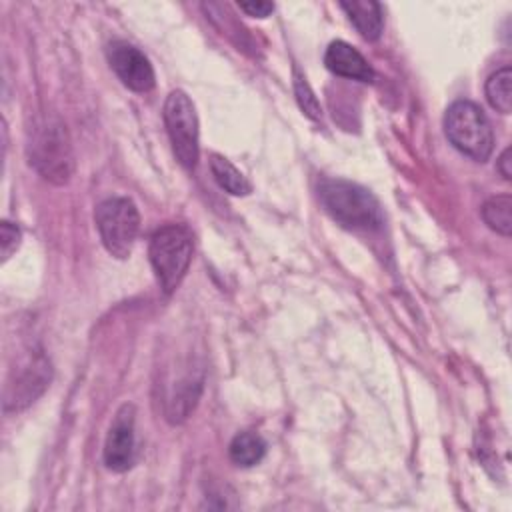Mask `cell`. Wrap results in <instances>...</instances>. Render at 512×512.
Listing matches in <instances>:
<instances>
[{"label": "cell", "instance_id": "obj_1", "mask_svg": "<svg viewBox=\"0 0 512 512\" xmlns=\"http://www.w3.org/2000/svg\"><path fill=\"white\" fill-rule=\"evenodd\" d=\"M318 198L326 212L344 228L370 232L378 230L384 222L380 202L360 184L340 178H322L318 182Z\"/></svg>", "mask_w": 512, "mask_h": 512}, {"label": "cell", "instance_id": "obj_2", "mask_svg": "<svg viewBox=\"0 0 512 512\" xmlns=\"http://www.w3.org/2000/svg\"><path fill=\"white\" fill-rule=\"evenodd\" d=\"M192 232L184 224L158 228L148 246V258L164 294H172L188 272L192 260Z\"/></svg>", "mask_w": 512, "mask_h": 512}, {"label": "cell", "instance_id": "obj_3", "mask_svg": "<svg viewBox=\"0 0 512 512\" xmlns=\"http://www.w3.org/2000/svg\"><path fill=\"white\" fill-rule=\"evenodd\" d=\"M444 132L462 154L484 162L492 154L494 134L482 108L468 100H456L444 114Z\"/></svg>", "mask_w": 512, "mask_h": 512}, {"label": "cell", "instance_id": "obj_4", "mask_svg": "<svg viewBox=\"0 0 512 512\" xmlns=\"http://www.w3.org/2000/svg\"><path fill=\"white\" fill-rule=\"evenodd\" d=\"M100 240L114 258H128L140 230V214L130 198L114 196L102 200L94 210Z\"/></svg>", "mask_w": 512, "mask_h": 512}, {"label": "cell", "instance_id": "obj_5", "mask_svg": "<svg viewBox=\"0 0 512 512\" xmlns=\"http://www.w3.org/2000/svg\"><path fill=\"white\" fill-rule=\"evenodd\" d=\"M30 164L50 182L66 184L70 180L74 160L66 130L60 122L48 120L40 124L30 140Z\"/></svg>", "mask_w": 512, "mask_h": 512}, {"label": "cell", "instance_id": "obj_6", "mask_svg": "<svg viewBox=\"0 0 512 512\" xmlns=\"http://www.w3.org/2000/svg\"><path fill=\"white\" fill-rule=\"evenodd\" d=\"M164 122L176 160L186 170H194L200 156L198 116L190 96L184 90H172L168 94L164 102Z\"/></svg>", "mask_w": 512, "mask_h": 512}, {"label": "cell", "instance_id": "obj_7", "mask_svg": "<svg viewBox=\"0 0 512 512\" xmlns=\"http://www.w3.org/2000/svg\"><path fill=\"white\" fill-rule=\"evenodd\" d=\"M110 68L134 92H148L154 88V68L150 60L136 46L116 40L106 50Z\"/></svg>", "mask_w": 512, "mask_h": 512}, {"label": "cell", "instance_id": "obj_8", "mask_svg": "<svg viewBox=\"0 0 512 512\" xmlns=\"http://www.w3.org/2000/svg\"><path fill=\"white\" fill-rule=\"evenodd\" d=\"M134 462V406L124 404L116 412L104 442V464L114 472H124Z\"/></svg>", "mask_w": 512, "mask_h": 512}, {"label": "cell", "instance_id": "obj_9", "mask_svg": "<svg viewBox=\"0 0 512 512\" xmlns=\"http://www.w3.org/2000/svg\"><path fill=\"white\" fill-rule=\"evenodd\" d=\"M50 382V364L44 358H36L24 366V370L6 384L4 410H20L34 402Z\"/></svg>", "mask_w": 512, "mask_h": 512}, {"label": "cell", "instance_id": "obj_10", "mask_svg": "<svg viewBox=\"0 0 512 512\" xmlns=\"http://www.w3.org/2000/svg\"><path fill=\"white\" fill-rule=\"evenodd\" d=\"M324 64L330 72L342 78L360 80V82H372L374 78V72L366 62V58L344 40H334L328 44L324 54Z\"/></svg>", "mask_w": 512, "mask_h": 512}, {"label": "cell", "instance_id": "obj_11", "mask_svg": "<svg viewBox=\"0 0 512 512\" xmlns=\"http://www.w3.org/2000/svg\"><path fill=\"white\" fill-rule=\"evenodd\" d=\"M340 8L346 12L348 20L366 40H378L384 28L382 6L374 0H352L340 2Z\"/></svg>", "mask_w": 512, "mask_h": 512}, {"label": "cell", "instance_id": "obj_12", "mask_svg": "<svg viewBox=\"0 0 512 512\" xmlns=\"http://www.w3.org/2000/svg\"><path fill=\"white\" fill-rule=\"evenodd\" d=\"M210 172H212L214 180L218 182V186L232 196H246L252 190V186L244 178V174L228 158H224L220 154L210 156Z\"/></svg>", "mask_w": 512, "mask_h": 512}, {"label": "cell", "instance_id": "obj_13", "mask_svg": "<svg viewBox=\"0 0 512 512\" xmlns=\"http://www.w3.org/2000/svg\"><path fill=\"white\" fill-rule=\"evenodd\" d=\"M228 454H230V460L234 464L248 468V466L258 464L264 458L266 442L256 432H240L232 438Z\"/></svg>", "mask_w": 512, "mask_h": 512}, {"label": "cell", "instance_id": "obj_14", "mask_svg": "<svg viewBox=\"0 0 512 512\" xmlns=\"http://www.w3.org/2000/svg\"><path fill=\"white\" fill-rule=\"evenodd\" d=\"M486 100L494 110L500 114H510L512 110V68L504 66L488 76L486 86Z\"/></svg>", "mask_w": 512, "mask_h": 512}, {"label": "cell", "instance_id": "obj_15", "mask_svg": "<svg viewBox=\"0 0 512 512\" xmlns=\"http://www.w3.org/2000/svg\"><path fill=\"white\" fill-rule=\"evenodd\" d=\"M482 218L494 232L510 236L512 232V198L508 194L492 196L482 204Z\"/></svg>", "mask_w": 512, "mask_h": 512}, {"label": "cell", "instance_id": "obj_16", "mask_svg": "<svg viewBox=\"0 0 512 512\" xmlns=\"http://www.w3.org/2000/svg\"><path fill=\"white\" fill-rule=\"evenodd\" d=\"M294 94H296L298 106L302 108V112L308 118H312V120H320L322 118L320 102H318L316 94L312 92L310 84L306 82V78L302 74H298V70H294Z\"/></svg>", "mask_w": 512, "mask_h": 512}, {"label": "cell", "instance_id": "obj_17", "mask_svg": "<svg viewBox=\"0 0 512 512\" xmlns=\"http://www.w3.org/2000/svg\"><path fill=\"white\" fill-rule=\"evenodd\" d=\"M20 228L10 224V222H2L0 228V244H2V260H8L12 256V252L20 246Z\"/></svg>", "mask_w": 512, "mask_h": 512}, {"label": "cell", "instance_id": "obj_18", "mask_svg": "<svg viewBox=\"0 0 512 512\" xmlns=\"http://www.w3.org/2000/svg\"><path fill=\"white\" fill-rule=\"evenodd\" d=\"M238 8H240L244 14H248V16L266 18V16L274 10V4H272V2L254 0V2H238Z\"/></svg>", "mask_w": 512, "mask_h": 512}, {"label": "cell", "instance_id": "obj_19", "mask_svg": "<svg viewBox=\"0 0 512 512\" xmlns=\"http://www.w3.org/2000/svg\"><path fill=\"white\" fill-rule=\"evenodd\" d=\"M498 172L504 176V180L512 178V150L506 148L498 158Z\"/></svg>", "mask_w": 512, "mask_h": 512}]
</instances>
